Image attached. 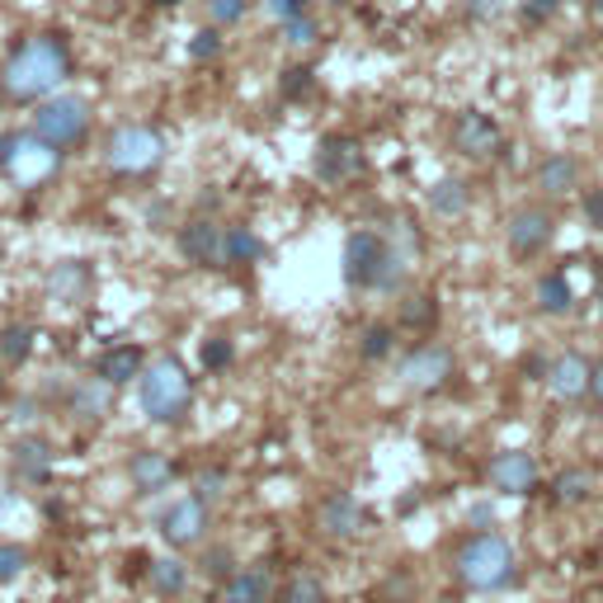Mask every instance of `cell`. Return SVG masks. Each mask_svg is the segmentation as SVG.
I'll return each instance as SVG.
<instances>
[{
    "label": "cell",
    "instance_id": "cell-10",
    "mask_svg": "<svg viewBox=\"0 0 603 603\" xmlns=\"http://www.w3.org/2000/svg\"><path fill=\"white\" fill-rule=\"evenodd\" d=\"M160 537H166V547H175V552L198 547V542L208 537V500H198V495L175 500V505L160 514Z\"/></svg>",
    "mask_w": 603,
    "mask_h": 603
},
{
    "label": "cell",
    "instance_id": "cell-1",
    "mask_svg": "<svg viewBox=\"0 0 603 603\" xmlns=\"http://www.w3.org/2000/svg\"><path fill=\"white\" fill-rule=\"evenodd\" d=\"M76 71V52L62 33H29L10 48L6 67H0V90L14 105H38V99L57 95Z\"/></svg>",
    "mask_w": 603,
    "mask_h": 603
},
{
    "label": "cell",
    "instance_id": "cell-20",
    "mask_svg": "<svg viewBox=\"0 0 603 603\" xmlns=\"http://www.w3.org/2000/svg\"><path fill=\"white\" fill-rule=\"evenodd\" d=\"M269 259V246L250 227H223V269H246Z\"/></svg>",
    "mask_w": 603,
    "mask_h": 603
},
{
    "label": "cell",
    "instance_id": "cell-5",
    "mask_svg": "<svg viewBox=\"0 0 603 603\" xmlns=\"http://www.w3.org/2000/svg\"><path fill=\"white\" fill-rule=\"evenodd\" d=\"M166 132L151 128V123H123V128H113L109 132V142H105V166L113 175H123V179H142L151 170L166 166Z\"/></svg>",
    "mask_w": 603,
    "mask_h": 603
},
{
    "label": "cell",
    "instance_id": "cell-45",
    "mask_svg": "<svg viewBox=\"0 0 603 603\" xmlns=\"http://www.w3.org/2000/svg\"><path fill=\"white\" fill-rule=\"evenodd\" d=\"M590 396H594L599 406H603V358H599V364H594V373H590Z\"/></svg>",
    "mask_w": 603,
    "mask_h": 603
},
{
    "label": "cell",
    "instance_id": "cell-49",
    "mask_svg": "<svg viewBox=\"0 0 603 603\" xmlns=\"http://www.w3.org/2000/svg\"><path fill=\"white\" fill-rule=\"evenodd\" d=\"M590 6H594V10H603V0H590Z\"/></svg>",
    "mask_w": 603,
    "mask_h": 603
},
{
    "label": "cell",
    "instance_id": "cell-44",
    "mask_svg": "<svg viewBox=\"0 0 603 603\" xmlns=\"http://www.w3.org/2000/svg\"><path fill=\"white\" fill-rule=\"evenodd\" d=\"M585 217H590L594 227H603V189H590V194H585Z\"/></svg>",
    "mask_w": 603,
    "mask_h": 603
},
{
    "label": "cell",
    "instance_id": "cell-25",
    "mask_svg": "<svg viewBox=\"0 0 603 603\" xmlns=\"http://www.w3.org/2000/svg\"><path fill=\"white\" fill-rule=\"evenodd\" d=\"M274 603H326V585H320V575H312V571H293L284 585L274 590Z\"/></svg>",
    "mask_w": 603,
    "mask_h": 603
},
{
    "label": "cell",
    "instance_id": "cell-2",
    "mask_svg": "<svg viewBox=\"0 0 603 603\" xmlns=\"http://www.w3.org/2000/svg\"><path fill=\"white\" fill-rule=\"evenodd\" d=\"M345 278H349V288L396 293L401 278H406V255L382 231H354L345 240Z\"/></svg>",
    "mask_w": 603,
    "mask_h": 603
},
{
    "label": "cell",
    "instance_id": "cell-42",
    "mask_svg": "<svg viewBox=\"0 0 603 603\" xmlns=\"http://www.w3.org/2000/svg\"><path fill=\"white\" fill-rule=\"evenodd\" d=\"M227 491V472H204V476H198V500H217V495H223Z\"/></svg>",
    "mask_w": 603,
    "mask_h": 603
},
{
    "label": "cell",
    "instance_id": "cell-35",
    "mask_svg": "<svg viewBox=\"0 0 603 603\" xmlns=\"http://www.w3.org/2000/svg\"><path fill=\"white\" fill-rule=\"evenodd\" d=\"M24 571H29V552L19 542H0V585H10Z\"/></svg>",
    "mask_w": 603,
    "mask_h": 603
},
{
    "label": "cell",
    "instance_id": "cell-23",
    "mask_svg": "<svg viewBox=\"0 0 603 603\" xmlns=\"http://www.w3.org/2000/svg\"><path fill=\"white\" fill-rule=\"evenodd\" d=\"M472 208V189H467V179H438V185L429 189V212L434 217H462Z\"/></svg>",
    "mask_w": 603,
    "mask_h": 603
},
{
    "label": "cell",
    "instance_id": "cell-11",
    "mask_svg": "<svg viewBox=\"0 0 603 603\" xmlns=\"http://www.w3.org/2000/svg\"><path fill=\"white\" fill-rule=\"evenodd\" d=\"M175 246L194 269H223V223H212V217H189Z\"/></svg>",
    "mask_w": 603,
    "mask_h": 603
},
{
    "label": "cell",
    "instance_id": "cell-41",
    "mask_svg": "<svg viewBox=\"0 0 603 603\" xmlns=\"http://www.w3.org/2000/svg\"><path fill=\"white\" fill-rule=\"evenodd\" d=\"M204 571H208L212 580H227V575H231V552H227V547H212V552L204 556Z\"/></svg>",
    "mask_w": 603,
    "mask_h": 603
},
{
    "label": "cell",
    "instance_id": "cell-34",
    "mask_svg": "<svg viewBox=\"0 0 603 603\" xmlns=\"http://www.w3.org/2000/svg\"><path fill=\"white\" fill-rule=\"evenodd\" d=\"M278 90H284V99H307L316 90V71L312 67H284V76H278Z\"/></svg>",
    "mask_w": 603,
    "mask_h": 603
},
{
    "label": "cell",
    "instance_id": "cell-33",
    "mask_svg": "<svg viewBox=\"0 0 603 603\" xmlns=\"http://www.w3.org/2000/svg\"><path fill=\"white\" fill-rule=\"evenodd\" d=\"M198 358H204V368H208V373H223V368H231L236 345H231L227 335H212V339H204V349H198Z\"/></svg>",
    "mask_w": 603,
    "mask_h": 603
},
{
    "label": "cell",
    "instance_id": "cell-3",
    "mask_svg": "<svg viewBox=\"0 0 603 603\" xmlns=\"http://www.w3.org/2000/svg\"><path fill=\"white\" fill-rule=\"evenodd\" d=\"M137 401H142V411H147L151 425H175V419H185L189 406H194L189 368L179 364L175 354L156 358V364L142 368V377H137Z\"/></svg>",
    "mask_w": 603,
    "mask_h": 603
},
{
    "label": "cell",
    "instance_id": "cell-15",
    "mask_svg": "<svg viewBox=\"0 0 603 603\" xmlns=\"http://www.w3.org/2000/svg\"><path fill=\"white\" fill-rule=\"evenodd\" d=\"M274 571L269 566H246V571H231L217 590V603H274Z\"/></svg>",
    "mask_w": 603,
    "mask_h": 603
},
{
    "label": "cell",
    "instance_id": "cell-18",
    "mask_svg": "<svg viewBox=\"0 0 603 603\" xmlns=\"http://www.w3.org/2000/svg\"><path fill=\"white\" fill-rule=\"evenodd\" d=\"M128 481L142 495H156V491H166L175 481V462L166 453H156V448H142V453L128 457Z\"/></svg>",
    "mask_w": 603,
    "mask_h": 603
},
{
    "label": "cell",
    "instance_id": "cell-47",
    "mask_svg": "<svg viewBox=\"0 0 603 603\" xmlns=\"http://www.w3.org/2000/svg\"><path fill=\"white\" fill-rule=\"evenodd\" d=\"M594 293H599V302H603V265H599V284H594Z\"/></svg>",
    "mask_w": 603,
    "mask_h": 603
},
{
    "label": "cell",
    "instance_id": "cell-36",
    "mask_svg": "<svg viewBox=\"0 0 603 603\" xmlns=\"http://www.w3.org/2000/svg\"><path fill=\"white\" fill-rule=\"evenodd\" d=\"M208 14L217 29H236L250 14V0H208Z\"/></svg>",
    "mask_w": 603,
    "mask_h": 603
},
{
    "label": "cell",
    "instance_id": "cell-50",
    "mask_svg": "<svg viewBox=\"0 0 603 603\" xmlns=\"http://www.w3.org/2000/svg\"><path fill=\"white\" fill-rule=\"evenodd\" d=\"M326 6H345V0H326Z\"/></svg>",
    "mask_w": 603,
    "mask_h": 603
},
{
    "label": "cell",
    "instance_id": "cell-27",
    "mask_svg": "<svg viewBox=\"0 0 603 603\" xmlns=\"http://www.w3.org/2000/svg\"><path fill=\"white\" fill-rule=\"evenodd\" d=\"M33 339H38V330L33 326H24V320H14V326H0V364H24V358L33 354Z\"/></svg>",
    "mask_w": 603,
    "mask_h": 603
},
{
    "label": "cell",
    "instance_id": "cell-22",
    "mask_svg": "<svg viewBox=\"0 0 603 603\" xmlns=\"http://www.w3.org/2000/svg\"><path fill=\"white\" fill-rule=\"evenodd\" d=\"M537 189L552 194V198H566L571 189H580V166L575 156H547L537 166Z\"/></svg>",
    "mask_w": 603,
    "mask_h": 603
},
{
    "label": "cell",
    "instance_id": "cell-30",
    "mask_svg": "<svg viewBox=\"0 0 603 603\" xmlns=\"http://www.w3.org/2000/svg\"><path fill=\"white\" fill-rule=\"evenodd\" d=\"M590 486H594V481H590V472L566 467V472H561V476L552 481V500H556V505H580V500L590 495Z\"/></svg>",
    "mask_w": 603,
    "mask_h": 603
},
{
    "label": "cell",
    "instance_id": "cell-32",
    "mask_svg": "<svg viewBox=\"0 0 603 603\" xmlns=\"http://www.w3.org/2000/svg\"><path fill=\"white\" fill-rule=\"evenodd\" d=\"M316 38H320V19H316L312 10L284 19V43H288V48H312Z\"/></svg>",
    "mask_w": 603,
    "mask_h": 603
},
{
    "label": "cell",
    "instance_id": "cell-14",
    "mask_svg": "<svg viewBox=\"0 0 603 603\" xmlns=\"http://www.w3.org/2000/svg\"><path fill=\"white\" fill-rule=\"evenodd\" d=\"M364 524H368V514L349 491H335V495H326L316 505V528L326 537H358Z\"/></svg>",
    "mask_w": 603,
    "mask_h": 603
},
{
    "label": "cell",
    "instance_id": "cell-21",
    "mask_svg": "<svg viewBox=\"0 0 603 603\" xmlns=\"http://www.w3.org/2000/svg\"><path fill=\"white\" fill-rule=\"evenodd\" d=\"M109 401H113V382H105L95 373L90 382H76L67 406H71V415H80V419H90V425H95V419L109 415Z\"/></svg>",
    "mask_w": 603,
    "mask_h": 603
},
{
    "label": "cell",
    "instance_id": "cell-38",
    "mask_svg": "<svg viewBox=\"0 0 603 603\" xmlns=\"http://www.w3.org/2000/svg\"><path fill=\"white\" fill-rule=\"evenodd\" d=\"M561 0H518V14H524V24H547V19H556Z\"/></svg>",
    "mask_w": 603,
    "mask_h": 603
},
{
    "label": "cell",
    "instance_id": "cell-24",
    "mask_svg": "<svg viewBox=\"0 0 603 603\" xmlns=\"http://www.w3.org/2000/svg\"><path fill=\"white\" fill-rule=\"evenodd\" d=\"M14 467L24 481H48L52 476V448L43 438H24V444H14Z\"/></svg>",
    "mask_w": 603,
    "mask_h": 603
},
{
    "label": "cell",
    "instance_id": "cell-9",
    "mask_svg": "<svg viewBox=\"0 0 603 603\" xmlns=\"http://www.w3.org/2000/svg\"><path fill=\"white\" fill-rule=\"evenodd\" d=\"M396 377L406 382L411 392H438L453 377V349L448 345H415L396 364Z\"/></svg>",
    "mask_w": 603,
    "mask_h": 603
},
{
    "label": "cell",
    "instance_id": "cell-40",
    "mask_svg": "<svg viewBox=\"0 0 603 603\" xmlns=\"http://www.w3.org/2000/svg\"><path fill=\"white\" fill-rule=\"evenodd\" d=\"M307 10H312V0H265V14H274L278 24L293 14H307Z\"/></svg>",
    "mask_w": 603,
    "mask_h": 603
},
{
    "label": "cell",
    "instance_id": "cell-31",
    "mask_svg": "<svg viewBox=\"0 0 603 603\" xmlns=\"http://www.w3.org/2000/svg\"><path fill=\"white\" fill-rule=\"evenodd\" d=\"M223 52H227V33L217 29V24L198 29V33L189 38V62H217Z\"/></svg>",
    "mask_w": 603,
    "mask_h": 603
},
{
    "label": "cell",
    "instance_id": "cell-8",
    "mask_svg": "<svg viewBox=\"0 0 603 603\" xmlns=\"http://www.w3.org/2000/svg\"><path fill=\"white\" fill-rule=\"evenodd\" d=\"M312 166H316V179H326V185H349V179L364 175L368 156H364V147H358L354 137L330 132V137H320L316 142Z\"/></svg>",
    "mask_w": 603,
    "mask_h": 603
},
{
    "label": "cell",
    "instance_id": "cell-28",
    "mask_svg": "<svg viewBox=\"0 0 603 603\" xmlns=\"http://www.w3.org/2000/svg\"><path fill=\"white\" fill-rule=\"evenodd\" d=\"M571 302H575V293L566 284V274H542L537 278V307L547 312V316H566Z\"/></svg>",
    "mask_w": 603,
    "mask_h": 603
},
{
    "label": "cell",
    "instance_id": "cell-16",
    "mask_svg": "<svg viewBox=\"0 0 603 603\" xmlns=\"http://www.w3.org/2000/svg\"><path fill=\"white\" fill-rule=\"evenodd\" d=\"M491 486L505 491V495H528V491L537 486V462H533V453H518V448L500 453V457L491 462Z\"/></svg>",
    "mask_w": 603,
    "mask_h": 603
},
{
    "label": "cell",
    "instance_id": "cell-39",
    "mask_svg": "<svg viewBox=\"0 0 603 603\" xmlns=\"http://www.w3.org/2000/svg\"><path fill=\"white\" fill-rule=\"evenodd\" d=\"M462 10H467L472 24H491V19L505 14V0H467V6H462Z\"/></svg>",
    "mask_w": 603,
    "mask_h": 603
},
{
    "label": "cell",
    "instance_id": "cell-37",
    "mask_svg": "<svg viewBox=\"0 0 603 603\" xmlns=\"http://www.w3.org/2000/svg\"><path fill=\"white\" fill-rule=\"evenodd\" d=\"M392 349H396V330H392V326H368V330H364V358H368V364L387 358Z\"/></svg>",
    "mask_w": 603,
    "mask_h": 603
},
{
    "label": "cell",
    "instance_id": "cell-29",
    "mask_svg": "<svg viewBox=\"0 0 603 603\" xmlns=\"http://www.w3.org/2000/svg\"><path fill=\"white\" fill-rule=\"evenodd\" d=\"M401 326H406V330H434L438 326V302L429 293L406 297V302H401Z\"/></svg>",
    "mask_w": 603,
    "mask_h": 603
},
{
    "label": "cell",
    "instance_id": "cell-46",
    "mask_svg": "<svg viewBox=\"0 0 603 603\" xmlns=\"http://www.w3.org/2000/svg\"><path fill=\"white\" fill-rule=\"evenodd\" d=\"M14 510V491H10V481H0V514H10Z\"/></svg>",
    "mask_w": 603,
    "mask_h": 603
},
{
    "label": "cell",
    "instance_id": "cell-19",
    "mask_svg": "<svg viewBox=\"0 0 603 603\" xmlns=\"http://www.w3.org/2000/svg\"><path fill=\"white\" fill-rule=\"evenodd\" d=\"M142 368H147V354L137 345H109L105 354H99V364H95V373L105 382H113V387L137 382V377H142Z\"/></svg>",
    "mask_w": 603,
    "mask_h": 603
},
{
    "label": "cell",
    "instance_id": "cell-43",
    "mask_svg": "<svg viewBox=\"0 0 603 603\" xmlns=\"http://www.w3.org/2000/svg\"><path fill=\"white\" fill-rule=\"evenodd\" d=\"M19 142H24V132H6V137H0V170H6V175L14 166V156H19Z\"/></svg>",
    "mask_w": 603,
    "mask_h": 603
},
{
    "label": "cell",
    "instance_id": "cell-4",
    "mask_svg": "<svg viewBox=\"0 0 603 603\" xmlns=\"http://www.w3.org/2000/svg\"><path fill=\"white\" fill-rule=\"evenodd\" d=\"M514 547L500 533H476V537H467L457 547V556H453V571H457V580L467 590H476V594H495V590H505L510 580H514Z\"/></svg>",
    "mask_w": 603,
    "mask_h": 603
},
{
    "label": "cell",
    "instance_id": "cell-48",
    "mask_svg": "<svg viewBox=\"0 0 603 603\" xmlns=\"http://www.w3.org/2000/svg\"><path fill=\"white\" fill-rule=\"evenodd\" d=\"M156 6H160V10H175V6H179V0H156Z\"/></svg>",
    "mask_w": 603,
    "mask_h": 603
},
{
    "label": "cell",
    "instance_id": "cell-26",
    "mask_svg": "<svg viewBox=\"0 0 603 603\" xmlns=\"http://www.w3.org/2000/svg\"><path fill=\"white\" fill-rule=\"evenodd\" d=\"M147 580H151V590H156V594L175 599L179 590L189 585V566H185L179 556H160V561H151V566H147Z\"/></svg>",
    "mask_w": 603,
    "mask_h": 603
},
{
    "label": "cell",
    "instance_id": "cell-6",
    "mask_svg": "<svg viewBox=\"0 0 603 603\" xmlns=\"http://www.w3.org/2000/svg\"><path fill=\"white\" fill-rule=\"evenodd\" d=\"M90 105L76 95H48L38 99V113H33V137L48 142L52 151H71L90 137Z\"/></svg>",
    "mask_w": 603,
    "mask_h": 603
},
{
    "label": "cell",
    "instance_id": "cell-12",
    "mask_svg": "<svg viewBox=\"0 0 603 603\" xmlns=\"http://www.w3.org/2000/svg\"><path fill=\"white\" fill-rule=\"evenodd\" d=\"M48 297L57 302V307H86L90 293H95V269L90 259H57V265L48 269L43 278Z\"/></svg>",
    "mask_w": 603,
    "mask_h": 603
},
{
    "label": "cell",
    "instance_id": "cell-17",
    "mask_svg": "<svg viewBox=\"0 0 603 603\" xmlns=\"http://www.w3.org/2000/svg\"><path fill=\"white\" fill-rule=\"evenodd\" d=\"M590 373H594V364L585 354H575V349H566V354H556L552 358V368H547V387L561 396V401H580L590 392Z\"/></svg>",
    "mask_w": 603,
    "mask_h": 603
},
{
    "label": "cell",
    "instance_id": "cell-13",
    "mask_svg": "<svg viewBox=\"0 0 603 603\" xmlns=\"http://www.w3.org/2000/svg\"><path fill=\"white\" fill-rule=\"evenodd\" d=\"M552 236H556V217H552L547 208H518V212L510 217V227H505V240H510V250H514L518 259L547 250Z\"/></svg>",
    "mask_w": 603,
    "mask_h": 603
},
{
    "label": "cell",
    "instance_id": "cell-7",
    "mask_svg": "<svg viewBox=\"0 0 603 603\" xmlns=\"http://www.w3.org/2000/svg\"><path fill=\"white\" fill-rule=\"evenodd\" d=\"M453 151L467 156V160H495V156H505V132H500V123L491 113L462 109L453 118Z\"/></svg>",
    "mask_w": 603,
    "mask_h": 603
}]
</instances>
